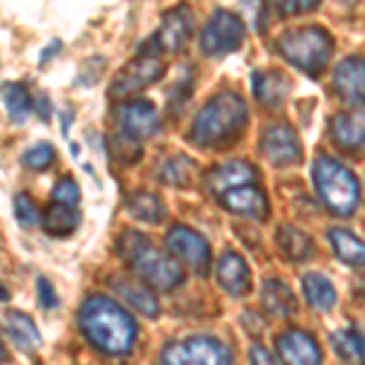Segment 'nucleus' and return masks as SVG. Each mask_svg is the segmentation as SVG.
<instances>
[{"mask_svg":"<svg viewBox=\"0 0 365 365\" xmlns=\"http://www.w3.org/2000/svg\"><path fill=\"white\" fill-rule=\"evenodd\" d=\"M78 327L83 336L108 356H127L137 341V324L132 314L105 295H91L81 304Z\"/></svg>","mask_w":365,"mask_h":365,"instance_id":"f257e3e1","label":"nucleus"},{"mask_svg":"<svg viewBox=\"0 0 365 365\" xmlns=\"http://www.w3.org/2000/svg\"><path fill=\"white\" fill-rule=\"evenodd\" d=\"M249 122V108L244 98L237 93H220L202 105V110L195 115L187 132V139L195 146H220L237 139L244 132Z\"/></svg>","mask_w":365,"mask_h":365,"instance_id":"f03ea898","label":"nucleus"},{"mask_svg":"<svg viewBox=\"0 0 365 365\" xmlns=\"http://www.w3.org/2000/svg\"><path fill=\"white\" fill-rule=\"evenodd\" d=\"M117 253L146 285L156 290H173L182 282V268L178 261L158 251L144 234L125 229L117 239Z\"/></svg>","mask_w":365,"mask_h":365,"instance_id":"7ed1b4c3","label":"nucleus"},{"mask_svg":"<svg viewBox=\"0 0 365 365\" xmlns=\"http://www.w3.org/2000/svg\"><path fill=\"white\" fill-rule=\"evenodd\" d=\"M314 187L322 202L336 215H351L361 202V185L351 168L339 163L336 158L319 156L312 166Z\"/></svg>","mask_w":365,"mask_h":365,"instance_id":"20e7f679","label":"nucleus"},{"mask_svg":"<svg viewBox=\"0 0 365 365\" xmlns=\"http://www.w3.org/2000/svg\"><path fill=\"white\" fill-rule=\"evenodd\" d=\"M278 49L295 68L304 71V73H309V76H317L327 66L329 58H331L334 39H331V34L322 27H314V25L297 27V29H287L285 34H280Z\"/></svg>","mask_w":365,"mask_h":365,"instance_id":"39448f33","label":"nucleus"},{"mask_svg":"<svg viewBox=\"0 0 365 365\" xmlns=\"http://www.w3.org/2000/svg\"><path fill=\"white\" fill-rule=\"evenodd\" d=\"M163 73H166V63H163L161 54L146 44V46H141L139 54L129 63H125V66L120 68V73L113 78L110 96L115 100H127L129 96H134V93L144 91L146 86L156 83Z\"/></svg>","mask_w":365,"mask_h":365,"instance_id":"423d86ee","label":"nucleus"},{"mask_svg":"<svg viewBox=\"0 0 365 365\" xmlns=\"http://www.w3.org/2000/svg\"><path fill=\"white\" fill-rule=\"evenodd\" d=\"M163 365H232V349L215 336H187L168 344Z\"/></svg>","mask_w":365,"mask_h":365,"instance_id":"0eeeda50","label":"nucleus"},{"mask_svg":"<svg viewBox=\"0 0 365 365\" xmlns=\"http://www.w3.org/2000/svg\"><path fill=\"white\" fill-rule=\"evenodd\" d=\"M246 27L229 10H215L200 34V49L207 56H225L229 51H237L244 42Z\"/></svg>","mask_w":365,"mask_h":365,"instance_id":"6e6552de","label":"nucleus"},{"mask_svg":"<svg viewBox=\"0 0 365 365\" xmlns=\"http://www.w3.org/2000/svg\"><path fill=\"white\" fill-rule=\"evenodd\" d=\"M117 125L122 129V137L129 141H144L158 132L156 108L146 100H125L115 108Z\"/></svg>","mask_w":365,"mask_h":365,"instance_id":"1a4fd4ad","label":"nucleus"},{"mask_svg":"<svg viewBox=\"0 0 365 365\" xmlns=\"http://www.w3.org/2000/svg\"><path fill=\"white\" fill-rule=\"evenodd\" d=\"M166 246L178 261L185 263L187 268H192L195 273H205L210 266V244L205 241L195 229L175 225L168 229L166 234Z\"/></svg>","mask_w":365,"mask_h":365,"instance_id":"9d476101","label":"nucleus"},{"mask_svg":"<svg viewBox=\"0 0 365 365\" xmlns=\"http://www.w3.org/2000/svg\"><path fill=\"white\" fill-rule=\"evenodd\" d=\"M190 34H192V15L185 5H180V8L170 10L163 17L158 32L149 39V46L158 51V54H175V51H180L187 44Z\"/></svg>","mask_w":365,"mask_h":365,"instance_id":"9b49d317","label":"nucleus"},{"mask_svg":"<svg viewBox=\"0 0 365 365\" xmlns=\"http://www.w3.org/2000/svg\"><path fill=\"white\" fill-rule=\"evenodd\" d=\"M261 151L275 166H295L302 161V144L290 125H273L263 132Z\"/></svg>","mask_w":365,"mask_h":365,"instance_id":"f8f14e48","label":"nucleus"},{"mask_svg":"<svg viewBox=\"0 0 365 365\" xmlns=\"http://www.w3.org/2000/svg\"><path fill=\"white\" fill-rule=\"evenodd\" d=\"M278 358L282 365H322V349L307 331L287 329L278 339Z\"/></svg>","mask_w":365,"mask_h":365,"instance_id":"ddd939ff","label":"nucleus"},{"mask_svg":"<svg viewBox=\"0 0 365 365\" xmlns=\"http://www.w3.org/2000/svg\"><path fill=\"white\" fill-rule=\"evenodd\" d=\"M253 180H256V168H253L251 163L227 161L210 170L207 178H205V185H207V190L212 195H217V200H220L222 195H227L229 190L253 185Z\"/></svg>","mask_w":365,"mask_h":365,"instance_id":"4468645a","label":"nucleus"},{"mask_svg":"<svg viewBox=\"0 0 365 365\" xmlns=\"http://www.w3.org/2000/svg\"><path fill=\"white\" fill-rule=\"evenodd\" d=\"M334 88L349 105L365 103V58L349 56L334 68Z\"/></svg>","mask_w":365,"mask_h":365,"instance_id":"2eb2a0df","label":"nucleus"},{"mask_svg":"<svg viewBox=\"0 0 365 365\" xmlns=\"http://www.w3.org/2000/svg\"><path fill=\"white\" fill-rule=\"evenodd\" d=\"M217 282L232 297H244L251 290V270L239 253L227 251L220 258V263H217Z\"/></svg>","mask_w":365,"mask_h":365,"instance_id":"dca6fc26","label":"nucleus"},{"mask_svg":"<svg viewBox=\"0 0 365 365\" xmlns=\"http://www.w3.org/2000/svg\"><path fill=\"white\" fill-rule=\"evenodd\" d=\"M222 207L234 212V215H244L251 220H266L268 217V197L261 187L244 185L237 190H229L227 195L220 197Z\"/></svg>","mask_w":365,"mask_h":365,"instance_id":"f3484780","label":"nucleus"},{"mask_svg":"<svg viewBox=\"0 0 365 365\" xmlns=\"http://www.w3.org/2000/svg\"><path fill=\"white\" fill-rule=\"evenodd\" d=\"M331 137L346 151L365 149V110L339 113L331 120Z\"/></svg>","mask_w":365,"mask_h":365,"instance_id":"a211bd4d","label":"nucleus"},{"mask_svg":"<svg viewBox=\"0 0 365 365\" xmlns=\"http://www.w3.org/2000/svg\"><path fill=\"white\" fill-rule=\"evenodd\" d=\"M287 91H290V83H287L285 73L275 68L268 71H256L253 73V93L261 103L266 105H280L282 100L287 98Z\"/></svg>","mask_w":365,"mask_h":365,"instance_id":"6ab92c4d","label":"nucleus"},{"mask_svg":"<svg viewBox=\"0 0 365 365\" xmlns=\"http://www.w3.org/2000/svg\"><path fill=\"white\" fill-rule=\"evenodd\" d=\"M261 304L270 317H292L297 309L292 290L280 280H266L261 290Z\"/></svg>","mask_w":365,"mask_h":365,"instance_id":"aec40b11","label":"nucleus"},{"mask_svg":"<svg viewBox=\"0 0 365 365\" xmlns=\"http://www.w3.org/2000/svg\"><path fill=\"white\" fill-rule=\"evenodd\" d=\"M329 241H331L334 251L344 263L349 266H365V241L358 239L349 229L334 227L329 229Z\"/></svg>","mask_w":365,"mask_h":365,"instance_id":"412c9836","label":"nucleus"},{"mask_svg":"<svg viewBox=\"0 0 365 365\" xmlns=\"http://www.w3.org/2000/svg\"><path fill=\"white\" fill-rule=\"evenodd\" d=\"M5 329H8L10 339L15 341L17 346H22L25 351H34L42 346V336H39V329L34 327V322L29 319L25 312H8L5 314Z\"/></svg>","mask_w":365,"mask_h":365,"instance_id":"4be33fe9","label":"nucleus"},{"mask_svg":"<svg viewBox=\"0 0 365 365\" xmlns=\"http://www.w3.org/2000/svg\"><path fill=\"white\" fill-rule=\"evenodd\" d=\"M195 178V163L185 156H168L158 166V180L170 187H187Z\"/></svg>","mask_w":365,"mask_h":365,"instance_id":"5701e85b","label":"nucleus"},{"mask_svg":"<svg viewBox=\"0 0 365 365\" xmlns=\"http://www.w3.org/2000/svg\"><path fill=\"white\" fill-rule=\"evenodd\" d=\"M127 212L139 222H146V225H158L166 215L163 210V202L158 200L154 192H146V190H139V192H132L127 197Z\"/></svg>","mask_w":365,"mask_h":365,"instance_id":"b1692460","label":"nucleus"},{"mask_svg":"<svg viewBox=\"0 0 365 365\" xmlns=\"http://www.w3.org/2000/svg\"><path fill=\"white\" fill-rule=\"evenodd\" d=\"M302 290H304V297L307 302L312 304L314 309L319 312H327L336 304V290L334 285L324 278L322 273H307L302 278Z\"/></svg>","mask_w":365,"mask_h":365,"instance_id":"393cba45","label":"nucleus"},{"mask_svg":"<svg viewBox=\"0 0 365 365\" xmlns=\"http://www.w3.org/2000/svg\"><path fill=\"white\" fill-rule=\"evenodd\" d=\"M278 246H280L282 256L290 258V261H304L312 253V239L302 229H297L292 225H282L278 229Z\"/></svg>","mask_w":365,"mask_h":365,"instance_id":"a878e982","label":"nucleus"},{"mask_svg":"<svg viewBox=\"0 0 365 365\" xmlns=\"http://www.w3.org/2000/svg\"><path fill=\"white\" fill-rule=\"evenodd\" d=\"M115 290L120 292V295L125 297L134 309L141 312L144 317H156L158 314V299L151 295L149 287L139 285V282H132V280H117Z\"/></svg>","mask_w":365,"mask_h":365,"instance_id":"bb28decb","label":"nucleus"},{"mask_svg":"<svg viewBox=\"0 0 365 365\" xmlns=\"http://www.w3.org/2000/svg\"><path fill=\"white\" fill-rule=\"evenodd\" d=\"M0 98H3L10 120L17 122V125L25 122L32 113V96L22 83H5L0 88Z\"/></svg>","mask_w":365,"mask_h":365,"instance_id":"cd10ccee","label":"nucleus"},{"mask_svg":"<svg viewBox=\"0 0 365 365\" xmlns=\"http://www.w3.org/2000/svg\"><path fill=\"white\" fill-rule=\"evenodd\" d=\"M42 225L51 237H68L73 234V229L78 227V212L73 207H63V205H54L46 210L42 217Z\"/></svg>","mask_w":365,"mask_h":365,"instance_id":"c85d7f7f","label":"nucleus"},{"mask_svg":"<svg viewBox=\"0 0 365 365\" xmlns=\"http://www.w3.org/2000/svg\"><path fill=\"white\" fill-rule=\"evenodd\" d=\"M334 349L344 361L349 363H358L363 361L361 356V339H358V331H336L334 334Z\"/></svg>","mask_w":365,"mask_h":365,"instance_id":"c756f323","label":"nucleus"},{"mask_svg":"<svg viewBox=\"0 0 365 365\" xmlns=\"http://www.w3.org/2000/svg\"><path fill=\"white\" fill-rule=\"evenodd\" d=\"M56 161V151L51 144H34L22 154V163L32 170H44Z\"/></svg>","mask_w":365,"mask_h":365,"instance_id":"7c9ffc66","label":"nucleus"},{"mask_svg":"<svg viewBox=\"0 0 365 365\" xmlns=\"http://www.w3.org/2000/svg\"><path fill=\"white\" fill-rule=\"evenodd\" d=\"M51 197H54L56 205H63V207H76V205H78V197H81L78 182H76L73 178H61L54 185V190H51Z\"/></svg>","mask_w":365,"mask_h":365,"instance_id":"2f4dec72","label":"nucleus"},{"mask_svg":"<svg viewBox=\"0 0 365 365\" xmlns=\"http://www.w3.org/2000/svg\"><path fill=\"white\" fill-rule=\"evenodd\" d=\"M15 217L20 225L25 227H37L42 225V215H39L37 205L29 200V195H25V192H20V195L15 197Z\"/></svg>","mask_w":365,"mask_h":365,"instance_id":"473e14b6","label":"nucleus"},{"mask_svg":"<svg viewBox=\"0 0 365 365\" xmlns=\"http://www.w3.org/2000/svg\"><path fill=\"white\" fill-rule=\"evenodd\" d=\"M37 290H39V302H42V307L46 309H51V307H56V292H54V287H51V282L46 280V278H39L37 280Z\"/></svg>","mask_w":365,"mask_h":365,"instance_id":"72a5a7b5","label":"nucleus"},{"mask_svg":"<svg viewBox=\"0 0 365 365\" xmlns=\"http://www.w3.org/2000/svg\"><path fill=\"white\" fill-rule=\"evenodd\" d=\"M317 0H292V3H278V10L285 15H295V13H307V10L317 8Z\"/></svg>","mask_w":365,"mask_h":365,"instance_id":"f704fd0d","label":"nucleus"},{"mask_svg":"<svg viewBox=\"0 0 365 365\" xmlns=\"http://www.w3.org/2000/svg\"><path fill=\"white\" fill-rule=\"evenodd\" d=\"M251 365H275L273 356L263 349V346H253L251 349Z\"/></svg>","mask_w":365,"mask_h":365,"instance_id":"c9c22d12","label":"nucleus"},{"mask_svg":"<svg viewBox=\"0 0 365 365\" xmlns=\"http://www.w3.org/2000/svg\"><path fill=\"white\" fill-rule=\"evenodd\" d=\"M58 49H61V44H58V39H54V44H51L49 49H46L44 54H42V63H46V58H49V54H56Z\"/></svg>","mask_w":365,"mask_h":365,"instance_id":"e433bc0d","label":"nucleus"},{"mask_svg":"<svg viewBox=\"0 0 365 365\" xmlns=\"http://www.w3.org/2000/svg\"><path fill=\"white\" fill-rule=\"evenodd\" d=\"M358 339H361V356H363V363H365V329L358 331Z\"/></svg>","mask_w":365,"mask_h":365,"instance_id":"4c0bfd02","label":"nucleus"},{"mask_svg":"<svg viewBox=\"0 0 365 365\" xmlns=\"http://www.w3.org/2000/svg\"><path fill=\"white\" fill-rule=\"evenodd\" d=\"M5 361V349H3V341H0V363Z\"/></svg>","mask_w":365,"mask_h":365,"instance_id":"58836bf2","label":"nucleus"},{"mask_svg":"<svg viewBox=\"0 0 365 365\" xmlns=\"http://www.w3.org/2000/svg\"><path fill=\"white\" fill-rule=\"evenodd\" d=\"M358 287H361V292H365V278H363L361 282H358Z\"/></svg>","mask_w":365,"mask_h":365,"instance_id":"ea45409f","label":"nucleus"}]
</instances>
